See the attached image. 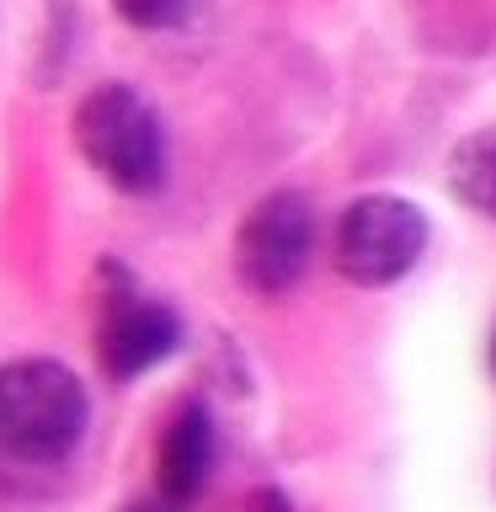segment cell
I'll return each instance as SVG.
<instances>
[{"mask_svg":"<svg viewBox=\"0 0 496 512\" xmlns=\"http://www.w3.org/2000/svg\"><path fill=\"white\" fill-rule=\"evenodd\" d=\"M427 214L411 198L368 192L336 219V272L358 288H390L422 262Z\"/></svg>","mask_w":496,"mask_h":512,"instance_id":"cell-3","label":"cell"},{"mask_svg":"<svg viewBox=\"0 0 496 512\" xmlns=\"http://www.w3.org/2000/svg\"><path fill=\"white\" fill-rule=\"evenodd\" d=\"M123 512H171V507H160V502H134V507H123Z\"/></svg>","mask_w":496,"mask_h":512,"instance_id":"cell-10","label":"cell"},{"mask_svg":"<svg viewBox=\"0 0 496 512\" xmlns=\"http://www.w3.org/2000/svg\"><path fill=\"white\" fill-rule=\"evenodd\" d=\"M448 192L470 208V214L496 219V123L464 134L448 150Z\"/></svg>","mask_w":496,"mask_h":512,"instance_id":"cell-7","label":"cell"},{"mask_svg":"<svg viewBox=\"0 0 496 512\" xmlns=\"http://www.w3.org/2000/svg\"><path fill=\"white\" fill-rule=\"evenodd\" d=\"M208 470H214V416L203 400H182L155 443V486L166 507H187L208 486Z\"/></svg>","mask_w":496,"mask_h":512,"instance_id":"cell-6","label":"cell"},{"mask_svg":"<svg viewBox=\"0 0 496 512\" xmlns=\"http://www.w3.org/2000/svg\"><path fill=\"white\" fill-rule=\"evenodd\" d=\"M112 11H118L128 27L160 32V27H176V22H182V16L192 11V0H112Z\"/></svg>","mask_w":496,"mask_h":512,"instance_id":"cell-8","label":"cell"},{"mask_svg":"<svg viewBox=\"0 0 496 512\" xmlns=\"http://www.w3.org/2000/svg\"><path fill=\"white\" fill-rule=\"evenodd\" d=\"M75 144L86 166L118 192H155L166 182V128L134 86L107 80L80 96Z\"/></svg>","mask_w":496,"mask_h":512,"instance_id":"cell-2","label":"cell"},{"mask_svg":"<svg viewBox=\"0 0 496 512\" xmlns=\"http://www.w3.org/2000/svg\"><path fill=\"white\" fill-rule=\"evenodd\" d=\"M91 400L64 363L16 358L0 368V454L16 464H59L86 438Z\"/></svg>","mask_w":496,"mask_h":512,"instance_id":"cell-1","label":"cell"},{"mask_svg":"<svg viewBox=\"0 0 496 512\" xmlns=\"http://www.w3.org/2000/svg\"><path fill=\"white\" fill-rule=\"evenodd\" d=\"M491 374H496V331H491Z\"/></svg>","mask_w":496,"mask_h":512,"instance_id":"cell-11","label":"cell"},{"mask_svg":"<svg viewBox=\"0 0 496 512\" xmlns=\"http://www.w3.org/2000/svg\"><path fill=\"white\" fill-rule=\"evenodd\" d=\"M182 347V320L171 304L139 294L118 272V288L102 299V326H96V358H102L107 379H139L155 363H166Z\"/></svg>","mask_w":496,"mask_h":512,"instance_id":"cell-5","label":"cell"},{"mask_svg":"<svg viewBox=\"0 0 496 512\" xmlns=\"http://www.w3.org/2000/svg\"><path fill=\"white\" fill-rule=\"evenodd\" d=\"M315 256V203L304 192H267L235 230V278L262 299L304 283Z\"/></svg>","mask_w":496,"mask_h":512,"instance_id":"cell-4","label":"cell"},{"mask_svg":"<svg viewBox=\"0 0 496 512\" xmlns=\"http://www.w3.org/2000/svg\"><path fill=\"white\" fill-rule=\"evenodd\" d=\"M251 512H294V507H288V496H283V491L262 486V491L251 496Z\"/></svg>","mask_w":496,"mask_h":512,"instance_id":"cell-9","label":"cell"}]
</instances>
